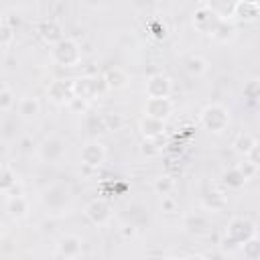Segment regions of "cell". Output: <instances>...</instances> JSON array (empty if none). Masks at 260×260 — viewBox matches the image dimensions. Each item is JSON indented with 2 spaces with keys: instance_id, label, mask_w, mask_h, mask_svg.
<instances>
[{
  "instance_id": "6da1fadb",
  "label": "cell",
  "mask_w": 260,
  "mask_h": 260,
  "mask_svg": "<svg viewBox=\"0 0 260 260\" xmlns=\"http://www.w3.org/2000/svg\"><path fill=\"white\" fill-rule=\"evenodd\" d=\"M199 120H201L203 128H207L211 132H221L230 124V112L221 104H209L201 110Z\"/></svg>"
},
{
  "instance_id": "7a4b0ae2",
  "label": "cell",
  "mask_w": 260,
  "mask_h": 260,
  "mask_svg": "<svg viewBox=\"0 0 260 260\" xmlns=\"http://www.w3.org/2000/svg\"><path fill=\"white\" fill-rule=\"evenodd\" d=\"M51 57L57 65H63V67H73L79 63L81 59V51H79V45L73 41V39H63L59 41L57 45H53L51 49Z\"/></svg>"
},
{
  "instance_id": "3957f363",
  "label": "cell",
  "mask_w": 260,
  "mask_h": 260,
  "mask_svg": "<svg viewBox=\"0 0 260 260\" xmlns=\"http://www.w3.org/2000/svg\"><path fill=\"white\" fill-rule=\"evenodd\" d=\"M225 236L230 240H234L240 248L242 244H246L248 240H252L256 236V225L246 219V217H234L230 223H228V230H225Z\"/></svg>"
},
{
  "instance_id": "277c9868",
  "label": "cell",
  "mask_w": 260,
  "mask_h": 260,
  "mask_svg": "<svg viewBox=\"0 0 260 260\" xmlns=\"http://www.w3.org/2000/svg\"><path fill=\"white\" fill-rule=\"evenodd\" d=\"M193 22H195V26H197L201 32L213 35V30H215V26L221 22V18L211 10V6H209L207 2H203V4H199L197 10L193 12Z\"/></svg>"
},
{
  "instance_id": "5b68a950",
  "label": "cell",
  "mask_w": 260,
  "mask_h": 260,
  "mask_svg": "<svg viewBox=\"0 0 260 260\" xmlns=\"http://www.w3.org/2000/svg\"><path fill=\"white\" fill-rule=\"evenodd\" d=\"M85 215L91 223L95 225H104L110 221L112 217V207L106 199H91L87 205H85Z\"/></svg>"
},
{
  "instance_id": "8992f818",
  "label": "cell",
  "mask_w": 260,
  "mask_h": 260,
  "mask_svg": "<svg viewBox=\"0 0 260 260\" xmlns=\"http://www.w3.org/2000/svg\"><path fill=\"white\" fill-rule=\"evenodd\" d=\"M171 79L162 73H154L148 77L146 81V98H152V100H162V98H169L171 95Z\"/></svg>"
},
{
  "instance_id": "52a82bcc",
  "label": "cell",
  "mask_w": 260,
  "mask_h": 260,
  "mask_svg": "<svg viewBox=\"0 0 260 260\" xmlns=\"http://www.w3.org/2000/svg\"><path fill=\"white\" fill-rule=\"evenodd\" d=\"M47 93H49V98L55 104H65V102L69 104L75 98V93H73V79L71 81H63V79L51 81L49 87H47Z\"/></svg>"
},
{
  "instance_id": "ba28073f",
  "label": "cell",
  "mask_w": 260,
  "mask_h": 260,
  "mask_svg": "<svg viewBox=\"0 0 260 260\" xmlns=\"http://www.w3.org/2000/svg\"><path fill=\"white\" fill-rule=\"evenodd\" d=\"M37 32L41 35L43 41L51 43V45H57L59 41H63V28L61 24L55 20V18H43L37 22Z\"/></svg>"
},
{
  "instance_id": "9c48e42d",
  "label": "cell",
  "mask_w": 260,
  "mask_h": 260,
  "mask_svg": "<svg viewBox=\"0 0 260 260\" xmlns=\"http://www.w3.org/2000/svg\"><path fill=\"white\" fill-rule=\"evenodd\" d=\"M39 152H41V158H43V160H47V162H57V160L65 154V142H63L59 136H49V138L43 140Z\"/></svg>"
},
{
  "instance_id": "30bf717a",
  "label": "cell",
  "mask_w": 260,
  "mask_h": 260,
  "mask_svg": "<svg viewBox=\"0 0 260 260\" xmlns=\"http://www.w3.org/2000/svg\"><path fill=\"white\" fill-rule=\"evenodd\" d=\"M79 158H81V165H83V167H87V169H98V167L104 162V158H106V150H104V146H102L100 142H87V144L81 148Z\"/></svg>"
},
{
  "instance_id": "8fae6325",
  "label": "cell",
  "mask_w": 260,
  "mask_h": 260,
  "mask_svg": "<svg viewBox=\"0 0 260 260\" xmlns=\"http://www.w3.org/2000/svg\"><path fill=\"white\" fill-rule=\"evenodd\" d=\"M81 250H83V242H81V238H77V236H73V234L63 236V238L59 240V244H57V252H59V256L65 258V260H75V258H79V256H81Z\"/></svg>"
},
{
  "instance_id": "7c38bea8",
  "label": "cell",
  "mask_w": 260,
  "mask_h": 260,
  "mask_svg": "<svg viewBox=\"0 0 260 260\" xmlns=\"http://www.w3.org/2000/svg\"><path fill=\"white\" fill-rule=\"evenodd\" d=\"M173 112V104L169 98H162V100H152V98H146L144 102V116H150V118H156V120H167Z\"/></svg>"
},
{
  "instance_id": "4fadbf2b",
  "label": "cell",
  "mask_w": 260,
  "mask_h": 260,
  "mask_svg": "<svg viewBox=\"0 0 260 260\" xmlns=\"http://www.w3.org/2000/svg\"><path fill=\"white\" fill-rule=\"evenodd\" d=\"M100 81L104 79H98V77H79V79H73V93L75 98H89L93 95L95 91H100Z\"/></svg>"
},
{
  "instance_id": "5bb4252c",
  "label": "cell",
  "mask_w": 260,
  "mask_h": 260,
  "mask_svg": "<svg viewBox=\"0 0 260 260\" xmlns=\"http://www.w3.org/2000/svg\"><path fill=\"white\" fill-rule=\"evenodd\" d=\"M140 132L146 140H156L165 132V122L156 120V118H150V116H144L140 120Z\"/></svg>"
},
{
  "instance_id": "9a60e30c",
  "label": "cell",
  "mask_w": 260,
  "mask_h": 260,
  "mask_svg": "<svg viewBox=\"0 0 260 260\" xmlns=\"http://www.w3.org/2000/svg\"><path fill=\"white\" fill-rule=\"evenodd\" d=\"M6 211L10 217L14 219H22L26 213H28V203L22 195H14V197H8L6 199Z\"/></svg>"
},
{
  "instance_id": "2e32d148",
  "label": "cell",
  "mask_w": 260,
  "mask_h": 260,
  "mask_svg": "<svg viewBox=\"0 0 260 260\" xmlns=\"http://www.w3.org/2000/svg\"><path fill=\"white\" fill-rule=\"evenodd\" d=\"M104 83H106V87H110V89H120V87H124V85L128 83V75H126L124 69L112 67V69H108V71L104 73Z\"/></svg>"
},
{
  "instance_id": "e0dca14e",
  "label": "cell",
  "mask_w": 260,
  "mask_h": 260,
  "mask_svg": "<svg viewBox=\"0 0 260 260\" xmlns=\"http://www.w3.org/2000/svg\"><path fill=\"white\" fill-rule=\"evenodd\" d=\"M39 110H41V104H39V100L32 98V95H26V98H22V100L18 102V114H20L22 118H35V116L39 114Z\"/></svg>"
},
{
  "instance_id": "ac0fdd59",
  "label": "cell",
  "mask_w": 260,
  "mask_h": 260,
  "mask_svg": "<svg viewBox=\"0 0 260 260\" xmlns=\"http://www.w3.org/2000/svg\"><path fill=\"white\" fill-rule=\"evenodd\" d=\"M223 185L228 187V189H240L248 179L242 175V171L238 169V167H232V169H228L225 173H223Z\"/></svg>"
},
{
  "instance_id": "d6986e66",
  "label": "cell",
  "mask_w": 260,
  "mask_h": 260,
  "mask_svg": "<svg viewBox=\"0 0 260 260\" xmlns=\"http://www.w3.org/2000/svg\"><path fill=\"white\" fill-rule=\"evenodd\" d=\"M258 12H260L258 2H236V16L238 18L252 20L254 16H258Z\"/></svg>"
},
{
  "instance_id": "ffe728a7",
  "label": "cell",
  "mask_w": 260,
  "mask_h": 260,
  "mask_svg": "<svg viewBox=\"0 0 260 260\" xmlns=\"http://www.w3.org/2000/svg\"><path fill=\"white\" fill-rule=\"evenodd\" d=\"M207 4L221 20H230L232 16H236V2H207Z\"/></svg>"
},
{
  "instance_id": "44dd1931",
  "label": "cell",
  "mask_w": 260,
  "mask_h": 260,
  "mask_svg": "<svg viewBox=\"0 0 260 260\" xmlns=\"http://www.w3.org/2000/svg\"><path fill=\"white\" fill-rule=\"evenodd\" d=\"M104 118V128L106 132H116V130H122L124 128V116L122 114H116V112H108L102 116Z\"/></svg>"
},
{
  "instance_id": "7402d4cb",
  "label": "cell",
  "mask_w": 260,
  "mask_h": 260,
  "mask_svg": "<svg viewBox=\"0 0 260 260\" xmlns=\"http://www.w3.org/2000/svg\"><path fill=\"white\" fill-rule=\"evenodd\" d=\"M254 144H256V138H254L250 132H240V134L236 136V140H234V148H236L238 152H242V154H248Z\"/></svg>"
},
{
  "instance_id": "603a6c76",
  "label": "cell",
  "mask_w": 260,
  "mask_h": 260,
  "mask_svg": "<svg viewBox=\"0 0 260 260\" xmlns=\"http://www.w3.org/2000/svg\"><path fill=\"white\" fill-rule=\"evenodd\" d=\"M12 43H14V28L8 22V18H2V22H0V47L8 49Z\"/></svg>"
},
{
  "instance_id": "cb8c5ba5",
  "label": "cell",
  "mask_w": 260,
  "mask_h": 260,
  "mask_svg": "<svg viewBox=\"0 0 260 260\" xmlns=\"http://www.w3.org/2000/svg\"><path fill=\"white\" fill-rule=\"evenodd\" d=\"M242 252L248 260H260V238L254 236L252 240H248L246 244H242Z\"/></svg>"
},
{
  "instance_id": "d4e9b609",
  "label": "cell",
  "mask_w": 260,
  "mask_h": 260,
  "mask_svg": "<svg viewBox=\"0 0 260 260\" xmlns=\"http://www.w3.org/2000/svg\"><path fill=\"white\" fill-rule=\"evenodd\" d=\"M185 69L191 73V75H201V73H205V69H207V63H205V59L203 57H189L187 61H185Z\"/></svg>"
},
{
  "instance_id": "484cf974",
  "label": "cell",
  "mask_w": 260,
  "mask_h": 260,
  "mask_svg": "<svg viewBox=\"0 0 260 260\" xmlns=\"http://www.w3.org/2000/svg\"><path fill=\"white\" fill-rule=\"evenodd\" d=\"M14 104H16V98H14L12 89L4 85V87L0 89V112H2V114L10 112V110L14 108Z\"/></svg>"
},
{
  "instance_id": "4316f807",
  "label": "cell",
  "mask_w": 260,
  "mask_h": 260,
  "mask_svg": "<svg viewBox=\"0 0 260 260\" xmlns=\"http://www.w3.org/2000/svg\"><path fill=\"white\" fill-rule=\"evenodd\" d=\"M234 24L232 22H228V20H221L217 26H215V30H213V37L215 39H219V41H228L232 35H234Z\"/></svg>"
},
{
  "instance_id": "83f0119b",
  "label": "cell",
  "mask_w": 260,
  "mask_h": 260,
  "mask_svg": "<svg viewBox=\"0 0 260 260\" xmlns=\"http://www.w3.org/2000/svg\"><path fill=\"white\" fill-rule=\"evenodd\" d=\"M173 187H175V181H173V177H169V175H165V177H158L156 181H154V189L165 197V195H169L171 191H173Z\"/></svg>"
},
{
  "instance_id": "f1b7e54d",
  "label": "cell",
  "mask_w": 260,
  "mask_h": 260,
  "mask_svg": "<svg viewBox=\"0 0 260 260\" xmlns=\"http://www.w3.org/2000/svg\"><path fill=\"white\" fill-rule=\"evenodd\" d=\"M85 126L89 132H106L104 128V118L102 116H87L85 118Z\"/></svg>"
},
{
  "instance_id": "f546056e",
  "label": "cell",
  "mask_w": 260,
  "mask_h": 260,
  "mask_svg": "<svg viewBox=\"0 0 260 260\" xmlns=\"http://www.w3.org/2000/svg\"><path fill=\"white\" fill-rule=\"evenodd\" d=\"M203 203H205V207H211V209H219L223 203H225V197L221 195V193H209L205 199H203Z\"/></svg>"
},
{
  "instance_id": "4dcf8cb0",
  "label": "cell",
  "mask_w": 260,
  "mask_h": 260,
  "mask_svg": "<svg viewBox=\"0 0 260 260\" xmlns=\"http://www.w3.org/2000/svg\"><path fill=\"white\" fill-rule=\"evenodd\" d=\"M148 30L152 32V37H156V39H162V37H167V24L162 22V20H152L150 24H148Z\"/></svg>"
},
{
  "instance_id": "1f68e13d",
  "label": "cell",
  "mask_w": 260,
  "mask_h": 260,
  "mask_svg": "<svg viewBox=\"0 0 260 260\" xmlns=\"http://www.w3.org/2000/svg\"><path fill=\"white\" fill-rule=\"evenodd\" d=\"M244 93L248 98H260V79H250L244 87Z\"/></svg>"
},
{
  "instance_id": "d6a6232c",
  "label": "cell",
  "mask_w": 260,
  "mask_h": 260,
  "mask_svg": "<svg viewBox=\"0 0 260 260\" xmlns=\"http://www.w3.org/2000/svg\"><path fill=\"white\" fill-rule=\"evenodd\" d=\"M246 158H248L254 167H260V142H258V140H256V144L250 148V152L246 154Z\"/></svg>"
},
{
  "instance_id": "836d02e7",
  "label": "cell",
  "mask_w": 260,
  "mask_h": 260,
  "mask_svg": "<svg viewBox=\"0 0 260 260\" xmlns=\"http://www.w3.org/2000/svg\"><path fill=\"white\" fill-rule=\"evenodd\" d=\"M238 169L242 171V175H244L246 179H250V177H252V175H254V173L258 171V167H254V165H252V162H250L248 158H246L244 162H240V165H238Z\"/></svg>"
},
{
  "instance_id": "e575fe53",
  "label": "cell",
  "mask_w": 260,
  "mask_h": 260,
  "mask_svg": "<svg viewBox=\"0 0 260 260\" xmlns=\"http://www.w3.org/2000/svg\"><path fill=\"white\" fill-rule=\"evenodd\" d=\"M69 108L75 110V112H85L87 110V102H85V98H73L69 102Z\"/></svg>"
},
{
  "instance_id": "d590c367",
  "label": "cell",
  "mask_w": 260,
  "mask_h": 260,
  "mask_svg": "<svg viewBox=\"0 0 260 260\" xmlns=\"http://www.w3.org/2000/svg\"><path fill=\"white\" fill-rule=\"evenodd\" d=\"M160 207H162V211H175V207H177V201H175L173 197L165 195V197H162V203H160Z\"/></svg>"
},
{
  "instance_id": "8d00e7d4",
  "label": "cell",
  "mask_w": 260,
  "mask_h": 260,
  "mask_svg": "<svg viewBox=\"0 0 260 260\" xmlns=\"http://www.w3.org/2000/svg\"><path fill=\"white\" fill-rule=\"evenodd\" d=\"M120 234H122L124 238H134V236H136V230H134V225H124V228L120 230Z\"/></svg>"
},
{
  "instance_id": "74e56055",
  "label": "cell",
  "mask_w": 260,
  "mask_h": 260,
  "mask_svg": "<svg viewBox=\"0 0 260 260\" xmlns=\"http://www.w3.org/2000/svg\"><path fill=\"white\" fill-rule=\"evenodd\" d=\"M183 260H209V258H205V256H201V254H191V256H187V258H183Z\"/></svg>"
},
{
  "instance_id": "f35d334b",
  "label": "cell",
  "mask_w": 260,
  "mask_h": 260,
  "mask_svg": "<svg viewBox=\"0 0 260 260\" xmlns=\"http://www.w3.org/2000/svg\"><path fill=\"white\" fill-rule=\"evenodd\" d=\"M162 260H179V258H162Z\"/></svg>"
}]
</instances>
